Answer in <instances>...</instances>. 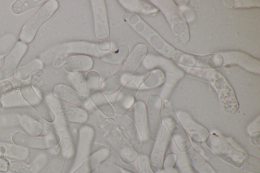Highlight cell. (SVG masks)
Listing matches in <instances>:
<instances>
[{
  "instance_id": "1",
  "label": "cell",
  "mask_w": 260,
  "mask_h": 173,
  "mask_svg": "<svg viewBox=\"0 0 260 173\" xmlns=\"http://www.w3.org/2000/svg\"><path fill=\"white\" fill-rule=\"evenodd\" d=\"M147 53L148 48L145 44L136 45L121 68L102 83L101 91L107 95L117 92L131 80Z\"/></svg>"
},
{
  "instance_id": "2",
  "label": "cell",
  "mask_w": 260,
  "mask_h": 173,
  "mask_svg": "<svg viewBox=\"0 0 260 173\" xmlns=\"http://www.w3.org/2000/svg\"><path fill=\"white\" fill-rule=\"evenodd\" d=\"M96 126L103 133L123 162L131 164L136 161L138 155L137 152L113 118H106L98 121Z\"/></svg>"
},
{
  "instance_id": "3",
  "label": "cell",
  "mask_w": 260,
  "mask_h": 173,
  "mask_svg": "<svg viewBox=\"0 0 260 173\" xmlns=\"http://www.w3.org/2000/svg\"><path fill=\"white\" fill-rule=\"evenodd\" d=\"M200 77L208 80L215 90L223 111L228 114L236 113L239 107L236 93L227 80L215 70H201Z\"/></svg>"
},
{
  "instance_id": "4",
  "label": "cell",
  "mask_w": 260,
  "mask_h": 173,
  "mask_svg": "<svg viewBox=\"0 0 260 173\" xmlns=\"http://www.w3.org/2000/svg\"><path fill=\"white\" fill-rule=\"evenodd\" d=\"M58 7L59 4L56 0L46 1L22 27L19 34L20 41L25 44L31 43L40 27L53 15Z\"/></svg>"
},
{
  "instance_id": "5",
  "label": "cell",
  "mask_w": 260,
  "mask_h": 173,
  "mask_svg": "<svg viewBox=\"0 0 260 173\" xmlns=\"http://www.w3.org/2000/svg\"><path fill=\"white\" fill-rule=\"evenodd\" d=\"M98 47V43L86 41H70L56 45L50 49L46 54L48 58H65L73 55L85 54L101 57L103 54Z\"/></svg>"
},
{
  "instance_id": "6",
  "label": "cell",
  "mask_w": 260,
  "mask_h": 173,
  "mask_svg": "<svg viewBox=\"0 0 260 173\" xmlns=\"http://www.w3.org/2000/svg\"><path fill=\"white\" fill-rule=\"evenodd\" d=\"M210 150L225 162L240 167L245 156V153L234 146L222 136L212 133L205 141Z\"/></svg>"
},
{
  "instance_id": "7",
  "label": "cell",
  "mask_w": 260,
  "mask_h": 173,
  "mask_svg": "<svg viewBox=\"0 0 260 173\" xmlns=\"http://www.w3.org/2000/svg\"><path fill=\"white\" fill-rule=\"evenodd\" d=\"M161 118L178 151L186 152L191 148V143L175 113L171 108L166 106L161 110Z\"/></svg>"
},
{
  "instance_id": "8",
  "label": "cell",
  "mask_w": 260,
  "mask_h": 173,
  "mask_svg": "<svg viewBox=\"0 0 260 173\" xmlns=\"http://www.w3.org/2000/svg\"><path fill=\"white\" fill-rule=\"evenodd\" d=\"M161 109V97L155 94L150 95L146 105V115L148 139L152 142L158 141L162 135Z\"/></svg>"
},
{
  "instance_id": "9",
  "label": "cell",
  "mask_w": 260,
  "mask_h": 173,
  "mask_svg": "<svg viewBox=\"0 0 260 173\" xmlns=\"http://www.w3.org/2000/svg\"><path fill=\"white\" fill-rule=\"evenodd\" d=\"M12 140L15 145L19 147L46 149L57 146L61 137L56 132L43 136H34L17 131L13 134Z\"/></svg>"
},
{
  "instance_id": "10",
  "label": "cell",
  "mask_w": 260,
  "mask_h": 173,
  "mask_svg": "<svg viewBox=\"0 0 260 173\" xmlns=\"http://www.w3.org/2000/svg\"><path fill=\"white\" fill-rule=\"evenodd\" d=\"M94 136L95 131L92 126L84 125L80 128L75 158L70 173L77 168L89 156Z\"/></svg>"
},
{
  "instance_id": "11",
  "label": "cell",
  "mask_w": 260,
  "mask_h": 173,
  "mask_svg": "<svg viewBox=\"0 0 260 173\" xmlns=\"http://www.w3.org/2000/svg\"><path fill=\"white\" fill-rule=\"evenodd\" d=\"M19 88L23 98L41 118L49 123L55 121V113L38 95L30 84L22 83Z\"/></svg>"
},
{
  "instance_id": "12",
  "label": "cell",
  "mask_w": 260,
  "mask_h": 173,
  "mask_svg": "<svg viewBox=\"0 0 260 173\" xmlns=\"http://www.w3.org/2000/svg\"><path fill=\"white\" fill-rule=\"evenodd\" d=\"M90 4L95 35L99 40L106 39L110 35V28L105 1L91 0Z\"/></svg>"
},
{
  "instance_id": "13",
  "label": "cell",
  "mask_w": 260,
  "mask_h": 173,
  "mask_svg": "<svg viewBox=\"0 0 260 173\" xmlns=\"http://www.w3.org/2000/svg\"><path fill=\"white\" fill-rule=\"evenodd\" d=\"M27 49V44L20 41L16 42L6 56L5 61L0 67V81L10 78L14 74Z\"/></svg>"
},
{
  "instance_id": "14",
  "label": "cell",
  "mask_w": 260,
  "mask_h": 173,
  "mask_svg": "<svg viewBox=\"0 0 260 173\" xmlns=\"http://www.w3.org/2000/svg\"><path fill=\"white\" fill-rule=\"evenodd\" d=\"M175 114L183 129L192 140L197 143L205 142L210 134L207 128L195 121L186 112L177 111Z\"/></svg>"
},
{
  "instance_id": "15",
  "label": "cell",
  "mask_w": 260,
  "mask_h": 173,
  "mask_svg": "<svg viewBox=\"0 0 260 173\" xmlns=\"http://www.w3.org/2000/svg\"><path fill=\"white\" fill-rule=\"evenodd\" d=\"M72 146L73 141L70 136L62 137L44 173H62Z\"/></svg>"
},
{
  "instance_id": "16",
  "label": "cell",
  "mask_w": 260,
  "mask_h": 173,
  "mask_svg": "<svg viewBox=\"0 0 260 173\" xmlns=\"http://www.w3.org/2000/svg\"><path fill=\"white\" fill-rule=\"evenodd\" d=\"M171 137L166 127L163 126L162 135L155 142L149 158L151 167L154 173L160 171L163 168L165 154L170 144Z\"/></svg>"
},
{
  "instance_id": "17",
  "label": "cell",
  "mask_w": 260,
  "mask_h": 173,
  "mask_svg": "<svg viewBox=\"0 0 260 173\" xmlns=\"http://www.w3.org/2000/svg\"><path fill=\"white\" fill-rule=\"evenodd\" d=\"M138 90V87L129 81L122 86L114 103L113 109L115 115L121 117L125 115L134 105Z\"/></svg>"
},
{
  "instance_id": "18",
  "label": "cell",
  "mask_w": 260,
  "mask_h": 173,
  "mask_svg": "<svg viewBox=\"0 0 260 173\" xmlns=\"http://www.w3.org/2000/svg\"><path fill=\"white\" fill-rule=\"evenodd\" d=\"M53 93L59 100L79 108L86 107L89 101L87 96L64 84H58L55 86Z\"/></svg>"
},
{
  "instance_id": "19",
  "label": "cell",
  "mask_w": 260,
  "mask_h": 173,
  "mask_svg": "<svg viewBox=\"0 0 260 173\" xmlns=\"http://www.w3.org/2000/svg\"><path fill=\"white\" fill-rule=\"evenodd\" d=\"M57 117L66 122L75 123H85L88 118L87 112L72 105L60 104L55 109Z\"/></svg>"
},
{
  "instance_id": "20",
  "label": "cell",
  "mask_w": 260,
  "mask_h": 173,
  "mask_svg": "<svg viewBox=\"0 0 260 173\" xmlns=\"http://www.w3.org/2000/svg\"><path fill=\"white\" fill-rule=\"evenodd\" d=\"M110 150L107 147H102L96 150L83 161L71 173H93L95 170L110 155Z\"/></svg>"
},
{
  "instance_id": "21",
  "label": "cell",
  "mask_w": 260,
  "mask_h": 173,
  "mask_svg": "<svg viewBox=\"0 0 260 173\" xmlns=\"http://www.w3.org/2000/svg\"><path fill=\"white\" fill-rule=\"evenodd\" d=\"M62 64L68 73H82L92 68L93 60L89 55L76 54L65 58Z\"/></svg>"
},
{
  "instance_id": "22",
  "label": "cell",
  "mask_w": 260,
  "mask_h": 173,
  "mask_svg": "<svg viewBox=\"0 0 260 173\" xmlns=\"http://www.w3.org/2000/svg\"><path fill=\"white\" fill-rule=\"evenodd\" d=\"M118 122L120 127L124 132L133 147L139 148L142 146L143 141L134 121L128 116L124 115L118 117Z\"/></svg>"
},
{
  "instance_id": "23",
  "label": "cell",
  "mask_w": 260,
  "mask_h": 173,
  "mask_svg": "<svg viewBox=\"0 0 260 173\" xmlns=\"http://www.w3.org/2000/svg\"><path fill=\"white\" fill-rule=\"evenodd\" d=\"M185 158L199 173H217L214 168L193 147L185 152Z\"/></svg>"
},
{
  "instance_id": "24",
  "label": "cell",
  "mask_w": 260,
  "mask_h": 173,
  "mask_svg": "<svg viewBox=\"0 0 260 173\" xmlns=\"http://www.w3.org/2000/svg\"><path fill=\"white\" fill-rule=\"evenodd\" d=\"M134 123L143 141L148 139L146 105L142 101L134 104Z\"/></svg>"
},
{
  "instance_id": "25",
  "label": "cell",
  "mask_w": 260,
  "mask_h": 173,
  "mask_svg": "<svg viewBox=\"0 0 260 173\" xmlns=\"http://www.w3.org/2000/svg\"><path fill=\"white\" fill-rule=\"evenodd\" d=\"M88 96L93 103L105 116L107 118H114L115 114L113 108L101 90L94 91Z\"/></svg>"
},
{
  "instance_id": "26",
  "label": "cell",
  "mask_w": 260,
  "mask_h": 173,
  "mask_svg": "<svg viewBox=\"0 0 260 173\" xmlns=\"http://www.w3.org/2000/svg\"><path fill=\"white\" fill-rule=\"evenodd\" d=\"M129 54V47L126 44L120 45L116 50L105 52L101 57V60L106 63L112 64L123 63Z\"/></svg>"
},
{
  "instance_id": "27",
  "label": "cell",
  "mask_w": 260,
  "mask_h": 173,
  "mask_svg": "<svg viewBox=\"0 0 260 173\" xmlns=\"http://www.w3.org/2000/svg\"><path fill=\"white\" fill-rule=\"evenodd\" d=\"M20 124L30 135H39L44 129L43 124L29 115H23L20 118Z\"/></svg>"
},
{
  "instance_id": "28",
  "label": "cell",
  "mask_w": 260,
  "mask_h": 173,
  "mask_svg": "<svg viewBox=\"0 0 260 173\" xmlns=\"http://www.w3.org/2000/svg\"><path fill=\"white\" fill-rule=\"evenodd\" d=\"M165 81V77L159 71H151L138 87L139 90H146L155 88L162 85Z\"/></svg>"
},
{
  "instance_id": "29",
  "label": "cell",
  "mask_w": 260,
  "mask_h": 173,
  "mask_svg": "<svg viewBox=\"0 0 260 173\" xmlns=\"http://www.w3.org/2000/svg\"><path fill=\"white\" fill-rule=\"evenodd\" d=\"M119 2L127 10L135 13H151L156 10L152 5L145 1L120 0Z\"/></svg>"
},
{
  "instance_id": "30",
  "label": "cell",
  "mask_w": 260,
  "mask_h": 173,
  "mask_svg": "<svg viewBox=\"0 0 260 173\" xmlns=\"http://www.w3.org/2000/svg\"><path fill=\"white\" fill-rule=\"evenodd\" d=\"M46 2L45 0H18L12 5L11 9L14 14L18 15L44 4Z\"/></svg>"
},
{
  "instance_id": "31",
  "label": "cell",
  "mask_w": 260,
  "mask_h": 173,
  "mask_svg": "<svg viewBox=\"0 0 260 173\" xmlns=\"http://www.w3.org/2000/svg\"><path fill=\"white\" fill-rule=\"evenodd\" d=\"M9 144L5 147L4 144L0 145V155L6 156L11 158L18 159H24L28 155L27 150L23 147L18 146H13Z\"/></svg>"
},
{
  "instance_id": "32",
  "label": "cell",
  "mask_w": 260,
  "mask_h": 173,
  "mask_svg": "<svg viewBox=\"0 0 260 173\" xmlns=\"http://www.w3.org/2000/svg\"><path fill=\"white\" fill-rule=\"evenodd\" d=\"M42 67V61L38 59H35L18 70L16 72V77L18 79L25 80L28 78L30 74L40 70Z\"/></svg>"
},
{
  "instance_id": "33",
  "label": "cell",
  "mask_w": 260,
  "mask_h": 173,
  "mask_svg": "<svg viewBox=\"0 0 260 173\" xmlns=\"http://www.w3.org/2000/svg\"><path fill=\"white\" fill-rule=\"evenodd\" d=\"M67 79L73 88L80 93L87 96L85 87V76L82 73H68Z\"/></svg>"
},
{
  "instance_id": "34",
  "label": "cell",
  "mask_w": 260,
  "mask_h": 173,
  "mask_svg": "<svg viewBox=\"0 0 260 173\" xmlns=\"http://www.w3.org/2000/svg\"><path fill=\"white\" fill-rule=\"evenodd\" d=\"M100 76L96 71H90L87 73L85 76V87L88 96L100 90Z\"/></svg>"
},
{
  "instance_id": "35",
  "label": "cell",
  "mask_w": 260,
  "mask_h": 173,
  "mask_svg": "<svg viewBox=\"0 0 260 173\" xmlns=\"http://www.w3.org/2000/svg\"><path fill=\"white\" fill-rule=\"evenodd\" d=\"M16 43V38L13 34H7L0 38V61L7 55Z\"/></svg>"
},
{
  "instance_id": "36",
  "label": "cell",
  "mask_w": 260,
  "mask_h": 173,
  "mask_svg": "<svg viewBox=\"0 0 260 173\" xmlns=\"http://www.w3.org/2000/svg\"><path fill=\"white\" fill-rule=\"evenodd\" d=\"M241 167L243 170L247 171L259 173L260 159L254 155L245 154Z\"/></svg>"
},
{
  "instance_id": "37",
  "label": "cell",
  "mask_w": 260,
  "mask_h": 173,
  "mask_svg": "<svg viewBox=\"0 0 260 173\" xmlns=\"http://www.w3.org/2000/svg\"><path fill=\"white\" fill-rule=\"evenodd\" d=\"M9 170L14 173H37L34 163L28 164L20 161L9 162Z\"/></svg>"
},
{
  "instance_id": "38",
  "label": "cell",
  "mask_w": 260,
  "mask_h": 173,
  "mask_svg": "<svg viewBox=\"0 0 260 173\" xmlns=\"http://www.w3.org/2000/svg\"><path fill=\"white\" fill-rule=\"evenodd\" d=\"M135 162L138 173H154L151 167L149 157L147 155H138Z\"/></svg>"
},
{
  "instance_id": "39",
  "label": "cell",
  "mask_w": 260,
  "mask_h": 173,
  "mask_svg": "<svg viewBox=\"0 0 260 173\" xmlns=\"http://www.w3.org/2000/svg\"><path fill=\"white\" fill-rule=\"evenodd\" d=\"M176 165L179 173H195L185 157L181 154L177 155Z\"/></svg>"
},
{
  "instance_id": "40",
  "label": "cell",
  "mask_w": 260,
  "mask_h": 173,
  "mask_svg": "<svg viewBox=\"0 0 260 173\" xmlns=\"http://www.w3.org/2000/svg\"><path fill=\"white\" fill-rule=\"evenodd\" d=\"M101 167V173H134L114 164H108Z\"/></svg>"
},
{
  "instance_id": "41",
  "label": "cell",
  "mask_w": 260,
  "mask_h": 173,
  "mask_svg": "<svg viewBox=\"0 0 260 173\" xmlns=\"http://www.w3.org/2000/svg\"><path fill=\"white\" fill-rule=\"evenodd\" d=\"M14 89L12 84L8 80H4L0 82V98L11 93ZM2 103L0 101V108Z\"/></svg>"
},
{
  "instance_id": "42",
  "label": "cell",
  "mask_w": 260,
  "mask_h": 173,
  "mask_svg": "<svg viewBox=\"0 0 260 173\" xmlns=\"http://www.w3.org/2000/svg\"><path fill=\"white\" fill-rule=\"evenodd\" d=\"M177 159V155L174 153H170L164 159L163 168L175 167Z\"/></svg>"
},
{
  "instance_id": "43",
  "label": "cell",
  "mask_w": 260,
  "mask_h": 173,
  "mask_svg": "<svg viewBox=\"0 0 260 173\" xmlns=\"http://www.w3.org/2000/svg\"><path fill=\"white\" fill-rule=\"evenodd\" d=\"M260 131L259 116H258L253 121H252L247 127V131L248 134H251L255 131Z\"/></svg>"
},
{
  "instance_id": "44",
  "label": "cell",
  "mask_w": 260,
  "mask_h": 173,
  "mask_svg": "<svg viewBox=\"0 0 260 173\" xmlns=\"http://www.w3.org/2000/svg\"><path fill=\"white\" fill-rule=\"evenodd\" d=\"M99 50L102 52L108 51L111 47V43L109 39L103 40L98 43Z\"/></svg>"
},
{
  "instance_id": "45",
  "label": "cell",
  "mask_w": 260,
  "mask_h": 173,
  "mask_svg": "<svg viewBox=\"0 0 260 173\" xmlns=\"http://www.w3.org/2000/svg\"><path fill=\"white\" fill-rule=\"evenodd\" d=\"M250 141L253 145L259 148L260 131H255L250 134Z\"/></svg>"
},
{
  "instance_id": "46",
  "label": "cell",
  "mask_w": 260,
  "mask_h": 173,
  "mask_svg": "<svg viewBox=\"0 0 260 173\" xmlns=\"http://www.w3.org/2000/svg\"><path fill=\"white\" fill-rule=\"evenodd\" d=\"M9 162L4 157L0 155V171L6 172L9 170Z\"/></svg>"
},
{
  "instance_id": "47",
  "label": "cell",
  "mask_w": 260,
  "mask_h": 173,
  "mask_svg": "<svg viewBox=\"0 0 260 173\" xmlns=\"http://www.w3.org/2000/svg\"><path fill=\"white\" fill-rule=\"evenodd\" d=\"M156 173H179L177 167H173L170 168H162V169Z\"/></svg>"
},
{
  "instance_id": "48",
  "label": "cell",
  "mask_w": 260,
  "mask_h": 173,
  "mask_svg": "<svg viewBox=\"0 0 260 173\" xmlns=\"http://www.w3.org/2000/svg\"><path fill=\"white\" fill-rule=\"evenodd\" d=\"M93 173H94V172H93Z\"/></svg>"
}]
</instances>
